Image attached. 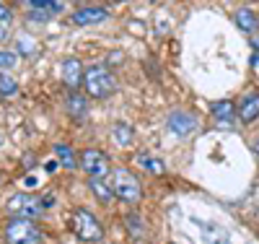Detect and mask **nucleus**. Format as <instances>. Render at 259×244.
I'll list each match as a JSON object with an SVG mask.
<instances>
[{"mask_svg": "<svg viewBox=\"0 0 259 244\" xmlns=\"http://www.w3.org/2000/svg\"><path fill=\"white\" fill-rule=\"evenodd\" d=\"M168 244H174V241H168Z\"/></svg>", "mask_w": 259, "mask_h": 244, "instance_id": "obj_28", "label": "nucleus"}, {"mask_svg": "<svg viewBox=\"0 0 259 244\" xmlns=\"http://www.w3.org/2000/svg\"><path fill=\"white\" fill-rule=\"evenodd\" d=\"M73 229H75L78 239H83V241H91L94 244V241H101L104 239V229L99 224V218L91 211H85V208H78L73 213Z\"/></svg>", "mask_w": 259, "mask_h": 244, "instance_id": "obj_4", "label": "nucleus"}, {"mask_svg": "<svg viewBox=\"0 0 259 244\" xmlns=\"http://www.w3.org/2000/svg\"><path fill=\"white\" fill-rule=\"evenodd\" d=\"M251 44H254V50L259 52V37H254V39H251Z\"/></svg>", "mask_w": 259, "mask_h": 244, "instance_id": "obj_24", "label": "nucleus"}, {"mask_svg": "<svg viewBox=\"0 0 259 244\" xmlns=\"http://www.w3.org/2000/svg\"><path fill=\"white\" fill-rule=\"evenodd\" d=\"M6 239H8V244H39L41 231L29 218H11L6 224Z\"/></svg>", "mask_w": 259, "mask_h": 244, "instance_id": "obj_3", "label": "nucleus"}, {"mask_svg": "<svg viewBox=\"0 0 259 244\" xmlns=\"http://www.w3.org/2000/svg\"><path fill=\"white\" fill-rule=\"evenodd\" d=\"M251 148H254V153H256V156H259V138L254 141V146H251Z\"/></svg>", "mask_w": 259, "mask_h": 244, "instance_id": "obj_25", "label": "nucleus"}, {"mask_svg": "<svg viewBox=\"0 0 259 244\" xmlns=\"http://www.w3.org/2000/svg\"><path fill=\"white\" fill-rule=\"evenodd\" d=\"M0 143H3V138H0Z\"/></svg>", "mask_w": 259, "mask_h": 244, "instance_id": "obj_27", "label": "nucleus"}, {"mask_svg": "<svg viewBox=\"0 0 259 244\" xmlns=\"http://www.w3.org/2000/svg\"><path fill=\"white\" fill-rule=\"evenodd\" d=\"M29 8L45 11V13L50 16V13H60V11H62V3H55V0H29Z\"/></svg>", "mask_w": 259, "mask_h": 244, "instance_id": "obj_20", "label": "nucleus"}, {"mask_svg": "<svg viewBox=\"0 0 259 244\" xmlns=\"http://www.w3.org/2000/svg\"><path fill=\"white\" fill-rule=\"evenodd\" d=\"M135 161H138V166H143V169H148V171H153V174H163V171H166L163 161L156 159V156H150V153H140V156H135Z\"/></svg>", "mask_w": 259, "mask_h": 244, "instance_id": "obj_16", "label": "nucleus"}, {"mask_svg": "<svg viewBox=\"0 0 259 244\" xmlns=\"http://www.w3.org/2000/svg\"><path fill=\"white\" fill-rule=\"evenodd\" d=\"M68 112L78 120L85 117V112H89V101H85L80 94H68Z\"/></svg>", "mask_w": 259, "mask_h": 244, "instance_id": "obj_14", "label": "nucleus"}, {"mask_svg": "<svg viewBox=\"0 0 259 244\" xmlns=\"http://www.w3.org/2000/svg\"><path fill=\"white\" fill-rule=\"evenodd\" d=\"M0 94L3 96H16L18 94V86H16V81L8 73H0Z\"/></svg>", "mask_w": 259, "mask_h": 244, "instance_id": "obj_21", "label": "nucleus"}, {"mask_svg": "<svg viewBox=\"0 0 259 244\" xmlns=\"http://www.w3.org/2000/svg\"><path fill=\"white\" fill-rule=\"evenodd\" d=\"M233 24L239 26L244 34H256V29H259V18H256V13L251 11V8H239L233 13Z\"/></svg>", "mask_w": 259, "mask_h": 244, "instance_id": "obj_12", "label": "nucleus"}, {"mask_svg": "<svg viewBox=\"0 0 259 244\" xmlns=\"http://www.w3.org/2000/svg\"><path fill=\"white\" fill-rule=\"evenodd\" d=\"M55 156H57V161H60L65 169H75V164H78L75 153L70 151V146H65V143H57V146H55Z\"/></svg>", "mask_w": 259, "mask_h": 244, "instance_id": "obj_15", "label": "nucleus"}, {"mask_svg": "<svg viewBox=\"0 0 259 244\" xmlns=\"http://www.w3.org/2000/svg\"><path fill=\"white\" fill-rule=\"evenodd\" d=\"M89 187H91V192H94L96 197H101V203H109L112 197H114V192L106 187L101 180H96V177H89Z\"/></svg>", "mask_w": 259, "mask_h": 244, "instance_id": "obj_18", "label": "nucleus"}, {"mask_svg": "<svg viewBox=\"0 0 259 244\" xmlns=\"http://www.w3.org/2000/svg\"><path fill=\"white\" fill-rule=\"evenodd\" d=\"M112 138H114V143L117 146H130L133 143V127L130 125H124V122H117L114 127H112Z\"/></svg>", "mask_w": 259, "mask_h": 244, "instance_id": "obj_17", "label": "nucleus"}, {"mask_svg": "<svg viewBox=\"0 0 259 244\" xmlns=\"http://www.w3.org/2000/svg\"><path fill=\"white\" fill-rule=\"evenodd\" d=\"M236 117H239L244 125L254 122L259 117V91H249L244 94L241 104H239V112H236Z\"/></svg>", "mask_w": 259, "mask_h": 244, "instance_id": "obj_8", "label": "nucleus"}, {"mask_svg": "<svg viewBox=\"0 0 259 244\" xmlns=\"http://www.w3.org/2000/svg\"><path fill=\"white\" fill-rule=\"evenodd\" d=\"M13 65H16V55L0 50V68H13Z\"/></svg>", "mask_w": 259, "mask_h": 244, "instance_id": "obj_22", "label": "nucleus"}, {"mask_svg": "<svg viewBox=\"0 0 259 244\" xmlns=\"http://www.w3.org/2000/svg\"><path fill=\"white\" fill-rule=\"evenodd\" d=\"M8 18H11V11H8L3 3H0V21H8Z\"/></svg>", "mask_w": 259, "mask_h": 244, "instance_id": "obj_23", "label": "nucleus"}, {"mask_svg": "<svg viewBox=\"0 0 259 244\" xmlns=\"http://www.w3.org/2000/svg\"><path fill=\"white\" fill-rule=\"evenodd\" d=\"M106 16H109V11L101 8V6H89V8H78L73 13V24L78 26H89V24H101V21H106Z\"/></svg>", "mask_w": 259, "mask_h": 244, "instance_id": "obj_7", "label": "nucleus"}, {"mask_svg": "<svg viewBox=\"0 0 259 244\" xmlns=\"http://www.w3.org/2000/svg\"><path fill=\"white\" fill-rule=\"evenodd\" d=\"M85 78V71H83V65H80V60H75V57H68L62 62V81L68 83L70 88H78V83Z\"/></svg>", "mask_w": 259, "mask_h": 244, "instance_id": "obj_11", "label": "nucleus"}, {"mask_svg": "<svg viewBox=\"0 0 259 244\" xmlns=\"http://www.w3.org/2000/svg\"><path fill=\"white\" fill-rule=\"evenodd\" d=\"M8 208H11L18 218H36L45 205H41L39 197L26 195V192H18V195H13L11 200H8Z\"/></svg>", "mask_w": 259, "mask_h": 244, "instance_id": "obj_5", "label": "nucleus"}, {"mask_svg": "<svg viewBox=\"0 0 259 244\" xmlns=\"http://www.w3.org/2000/svg\"><path fill=\"white\" fill-rule=\"evenodd\" d=\"M194 127H197V120H194L192 115H187V112H174L168 117V130L179 138H187Z\"/></svg>", "mask_w": 259, "mask_h": 244, "instance_id": "obj_9", "label": "nucleus"}, {"mask_svg": "<svg viewBox=\"0 0 259 244\" xmlns=\"http://www.w3.org/2000/svg\"><path fill=\"white\" fill-rule=\"evenodd\" d=\"M112 192L119 197L122 203H130V205H135V203L143 200L140 180L130 169H114L112 171Z\"/></svg>", "mask_w": 259, "mask_h": 244, "instance_id": "obj_1", "label": "nucleus"}, {"mask_svg": "<svg viewBox=\"0 0 259 244\" xmlns=\"http://www.w3.org/2000/svg\"><path fill=\"white\" fill-rule=\"evenodd\" d=\"M85 88H89V94L94 99H106V96H112L114 94V88H117V81L112 76L109 68H104V65H91L89 71H85Z\"/></svg>", "mask_w": 259, "mask_h": 244, "instance_id": "obj_2", "label": "nucleus"}, {"mask_svg": "<svg viewBox=\"0 0 259 244\" xmlns=\"http://www.w3.org/2000/svg\"><path fill=\"white\" fill-rule=\"evenodd\" d=\"M80 166H83L85 174L96 177V180H101V177L109 174V159H106L101 151H94V148L80 153Z\"/></svg>", "mask_w": 259, "mask_h": 244, "instance_id": "obj_6", "label": "nucleus"}, {"mask_svg": "<svg viewBox=\"0 0 259 244\" xmlns=\"http://www.w3.org/2000/svg\"><path fill=\"white\" fill-rule=\"evenodd\" d=\"M0 180H3V174H0Z\"/></svg>", "mask_w": 259, "mask_h": 244, "instance_id": "obj_26", "label": "nucleus"}, {"mask_svg": "<svg viewBox=\"0 0 259 244\" xmlns=\"http://www.w3.org/2000/svg\"><path fill=\"white\" fill-rule=\"evenodd\" d=\"M124 224H127L130 234H133L135 239L145 236V224H143V218H140L138 213H127V216H124Z\"/></svg>", "mask_w": 259, "mask_h": 244, "instance_id": "obj_19", "label": "nucleus"}, {"mask_svg": "<svg viewBox=\"0 0 259 244\" xmlns=\"http://www.w3.org/2000/svg\"><path fill=\"white\" fill-rule=\"evenodd\" d=\"M194 224L200 226V231H202V241H205V244H231V239H228V234L223 231V226H218V224H207V221H200V218H194Z\"/></svg>", "mask_w": 259, "mask_h": 244, "instance_id": "obj_10", "label": "nucleus"}, {"mask_svg": "<svg viewBox=\"0 0 259 244\" xmlns=\"http://www.w3.org/2000/svg\"><path fill=\"white\" fill-rule=\"evenodd\" d=\"M210 112H212V117L218 120V122H231L236 117V107H233L231 99H221V101H212L210 104Z\"/></svg>", "mask_w": 259, "mask_h": 244, "instance_id": "obj_13", "label": "nucleus"}]
</instances>
